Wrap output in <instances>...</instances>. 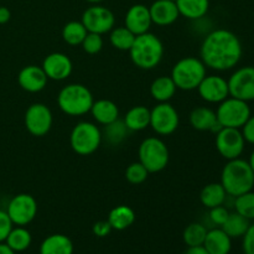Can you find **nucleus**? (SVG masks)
<instances>
[{
	"instance_id": "nucleus-1",
	"label": "nucleus",
	"mask_w": 254,
	"mask_h": 254,
	"mask_svg": "<svg viewBox=\"0 0 254 254\" xmlns=\"http://www.w3.org/2000/svg\"><path fill=\"white\" fill-rule=\"evenodd\" d=\"M242 55L243 47L240 37L227 29L212 30L201 44V61L215 71L235 68L240 64Z\"/></svg>"
},
{
	"instance_id": "nucleus-2",
	"label": "nucleus",
	"mask_w": 254,
	"mask_h": 254,
	"mask_svg": "<svg viewBox=\"0 0 254 254\" xmlns=\"http://www.w3.org/2000/svg\"><path fill=\"white\" fill-rule=\"evenodd\" d=\"M221 185L231 197H237L242 193L252 191L254 173L250 163L241 158L228 160L221 173Z\"/></svg>"
},
{
	"instance_id": "nucleus-3",
	"label": "nucleus",
	"mask_w": 254,
	"mask_h": 254,
	"mask_svg": "<svg viewBox=\"0 0 254 254\" xmlns=\"http://www.w3.org/2000/svg\"><path fill=\"white\" fill-rule=\"evenodd\" d=\"M128 52L131 62L136 67L141 69H153L163 60L164 45L156 35L145 32L135 36Z\"/></svg>"
},
{
	"instance_id": "nucleus-4",
	"label": "nucleus",
	"mask_w": 254,
	"mask_h": 254,
	"mask_svg": "<svg viewBox=\"0 0 254 254\" xmlns=\"http://www.w3.org/2000/svg\"><path fill=\"white\" fill-rule=\"evenodd\" d=\"M93 94L84 84L69 83L64 86L57 96V104L64 114L81 117L91 112Z\"/></svg>"
},
{
	"instance_id": "nucleus-5",
	"label": "nucleus",
	"mask_w": 254,
	"mask_h": 254,
	"mask_svg": "<svg viewBox=\"0 0 254 254\" xmlns=\"http://www.w3.org/2000/svg\"><path fill=\"white\" fill-rule=\"evenodd\" d=\"M206 68L201 59L189 56L179 60L171 69L170 77L173 78L176 88L181 91H193L197 89L206 76Z\"/></svg>"
},
{
	"instance_id": "nucleus-6",
	"label": "nucleus",
	"mask_w": 254,
	"mask_h": 254,
	"mask_svg": "<svg viewBox=\"0 0 254 254\" xmlns=\"http://www.w3.org/2000/svg\"><path fill=\"white\" fill-rule=\"evenodd\" d=\"M102 140V131L92 122H78L69 134V145L72 150L82 156H88L98 150Z\"/></svg>"
},
{
	"instance_id": "nucleus-7",
	"label": "nucleus",
	"mask_w": 254,
	"mask_h": 254,
	"mask_svg": "<svg viewBox=\"0 0 254 254\" xmlns=\"http://www.w3.org/2000/svg\"><path fill=\"white\" fill-rule=\"evenodd\" d=\"M138 155L139 161L143 164L149 174L163 171L168 166L170 159L168 146L158 136H149L144 139L139 145Z\"/></svg>"
},
{
	"instance_id": "nucleus-8",
	"label": "nucleus",
	"mask_w": 254,
	"mask_h": 254,
	"mask_svg": "<svg viewBox=\"0 0 254 254\" xmlns=\"http://www.w3.org/2000/svg\"><path fill=\"white\" fill-rule=\"evenodd\" d=\"M251 114V107L248 102L241 101L235 97H228L225 101L218 103L216 117L223 128L241 129L245 126Z\"/></svg>"
},
{
	"instance_id": "nucleus-9",
	"label": "nucleus",
	"mask_w": 254,
	"mask_h": 254,
	"mask_svg": "<svg viewBox=\"0 0 254 254\" xmlns=\"http://www.w3.org/2000/svg\"><path fill=\"white\" fill-rule=\"evenodd\" d=\"M6 213L15 226H27L37 215V201L30 193H17L7 203Z\"/></svg>"
},
{
	"instance_id": "nucleus-10",
	"label": "nucleus",
	"mask_w": 254,
	"mask_h": 254,
	"mask_svg": "<svg viewBox=\"0 0 254 254\" xmlns=\"http://www.w3.org/2000/svg\"><path fill=\"white\" fill-rule=\"evenodd\" d=\"M180 117L178 111L169 102L158 103L150 111L151 129L159 135H170L179 128Z\"/></svg>"
},
{
	"instance_id": "nucleus-11",
	"label": "nucleus",
	"mask_w": 254,
	"mask_h": 254,
	"mask_svg": "<svg viewBox=\"0 0 254 254\" xmlns=\"http://www.w3.org/2000/svg\"><path fill=\"white\" fill-rule=\"evenodd\" d=\"M81 21L87 31L99 35L111 32V30L116 26V16L113 11L99 4L87 7L82 14Z\"/></svg>"
},
{
	"instance_id": "nucleus-12",
	"label": "nucleus",
	"mask_w": 254,
	"mask_h": 254,
	"mask_svg": "<svg viewBox=\"0 0 254 254\" xmlns=\"http://www.w3.org/2000/svg\"><path fill=\"white\" fill-rule=\"evenodd\" d=\"M216 149L218 154L226 160L241 158L245 151L246 140L242 135L241 129L222 128L216 133L215 139Z\"/></svg>"
},
{
	"instance_id": "nucleus-13",
	"label": "nucleus",
	"mask_w": 254,
	"mask_h": 254,
	"mask_svg": "<svg viewBox=\"0 0 254 254\" xmlns=\"http://www.w3.org/2000/svg\"><path fill=\"white\" fill-rule=\"evenodd\" d=\"M227 82L231 97L245 102L254 101V66L240 67Z\"/></svg>"
},
{
	"instance_id": "nucleus-14",
	"label": "nucleus",
	"mask_w": 254,
	"mask_h": 254,
	"mask_svg": "<svg viewBox=\"0 0 254 254\" xmlns=\"http://www.w3.org/2000/svg\"><path fill=\"white\" fill-rule=\"evenodd\" d=\"M54 123L52 112L46 104L34 103L26 109L25 127L34 136H44L51 130Z\"/></svg>"
},
{
	"instance_id": "nucleus-15",
	"label": "nucleus",
	"mask_w": 254,
	"mask_h": 254,
	"mask_svg": "<svg viewBox=\"0 0 254 254\" xmlns=\"http://www.w3.org/2000/svg\"><path fill=\"white\" fill-rule=\"evenodd\" d=\"M197 92L203 101L211 104H218L230 97L227 79L217 74H206L198 84Z\"/></svg>"
},
{
	"instance_id": "nucleus-16",
	"label": "nucleus",
	"mask_w": 254,
	"mask_h": 254,
	"mask_svg": "<svg viewBox=\"0 0 254 254\" xmlns=\"http://www.w3.org/2000/svg\"><path fill=\"white\" fill-rule=\"evenodd\" d=\"M47 78L52 81H64L71 76L73 71V64L66 54L52 52L47 55L41 64Z\"/></svg>"
},
{
	"instance_id": "nucleus-17",
	"label": "nucleus",
	"mask_w": 254,
	"mask_h": 254,
	"mask_svg": "<svg viewBox=\"0 0 254 254\" xmlns=\"http://www.w3.org/2000/svg\"><path fill=\"white\" fill-rule=\"evenodd\" d=\"M153 25L149 6L144 4H134L127 11L124 17V26L130 30L135 36L149 32Z\"/></svg>"
},
{
	"instance_id": "nucleus-18",
	"label": "nucleus",
	"mask_w": 254,
	"mask_h": 254,
	"mask_svg": "<svg viewBox=\"0 0 254 254\" xmlns=\"http://www.w3.org/2000/svg\"><path fill=\"white\" fill-rule=\"evenodd\" d=\"M47 81L49 78L42 67L36 66V64L25 66L17 74V82H19L20 87L30 93H39V92L44 91Z\"/></svg>"
},
{
	"instance_id": "nucleus-19",
	"label": "nucleus",
	"mask_w": 254,
	"mask_h": 254,
	"mask_svg": "<svg viewBox=\"0 0 254 254\" xmlns=\"http://www.w3.org/2000/svg\"><path fill=\"white\" fill-rule=\"evenodd\" d=\"M153 24L158 26H169L179 19L178 6L175 0H155L149 6Z\"/></svg>"
},
{
	"instance_id": "nucleus-20",
	"label": "nucleus",
	"mask_w": 254,
	"mask_h": 254,
	"mask_svg": "<svg viewBox=\"0 0 254 254\" xmlns=\"http://www.w3.org/2000/svg\"><path fill=\"white\" fill-rule=\"evenodd\" d=\"M190 124L198 131H213L217 133L223 128L217 121L216 112L208 107H197L190 113Z\"/></svg>"
},
{
	"instance_id": "nucleus-21",
	"label": "nucleus",
	"mask_w": 254,
	"mask_h": 254,
	"mask_svg": "<svg viewBox=\"0 0 254 254\" xmlns=\"http://www.w3.org/2000/svg\"><path fill=\"white\" fill-rule=\"evenodd\" d=\"M203 247L210 254H230L232 250V238L221 227L207 231Z\"/></svg>"
},
{
	"instance_id": "nucleus-22",
	"label": "nucleus",
	"mask_w": 254,
	"mask_h": 254,
	"mask_svg": "<svg viewBox=\"0 0 254 254\" xmlns=\"http://www.w3.org/2000/svg\"><path fill=\"white\" fill-rule=\"evenodd\" d=\"M71 238L62 233H55L45 238L40 245V254H73Z\"/></svg>"
},
{
	"instance_id": "nucleus-23",
	"label": "nucleus",
	"mask_w": 254,
	"mask_h": 254,
	"mask_svg": "<svg viewBox=\"0 0 254 254\" xmlns=\"http://www.w3.org/2000/svg\"><path fill=\"white\" fill-rule=\"evenodd\" d=\"M94 121L102 126L112 123L119 118V108L111 99H98L93 102L91 112Z\"/></svg>"
},
{
	"instance_id": "nucleus-24",
	"label": "nucleus",
	"mask_w": 254,
	"mask_h": 254,
	"mask_svg": "<svg viewBox=\"0 0 254 254\" xmlns=\"http://www.w3.org/2000/svg\"><path fill=\"white\" fill-rule=\"evenodd\" d=\"M179 14L189 20L203 19L210 9V0H175Z\"/></svg>"
},
{
	"instance_id": "nucleus-25",
	"label": "nucleus",
	"mask_w": 254,
	"mask_h": 254,
	"mask_svg": "<svg viewBox=\"0 0 254 254\" xmlns=\"http://www.w3.org/2000/svg\"><path fill=\"white\" fill-rule=\"evenodd\" d=\"M124 123L130 131H140L150 126V109L144 106L131 107L124 116Z\"/></svg>"
},
{
	"instance_id": "nucleus-26",
	"label": "nucleus",
	"mask_w": 254,
	"mask_h": 254,
	"mask_svg": "<svg viewBox=\"0 0 254 254\" xmlns=\"http://www.w3.org/2000/svg\"><path fill=\"white\" fill-rule=\"evenodd\" d=\"M107 221L114 231H124L130 227L135 221V212L127 205H119L112 208Z\"/></svg>"
},
{
	"instance_id": "nucleus-27",
	"label": "nucleus",
	"mask_w": 254,
	"mask_h": 254,
	"mask_svg": "<svg viewBox=\"0 0 254 254\" xmlns=\"http://www.w3.org/2000/svg\"><path fill=\"white\" fill-rule=\"evenodd\" d=\"M176 86L170 76H160L150 84V94L156 102L163 103L173 99L176 93Z\"/></svg>"
},
{
	"instance_id": "nucleus-28",
	"label": "nucleus",
	"mask_w": 254,
	"mask_h": 254,
	"mask_svg": "<svg viewBox=\"0 0 254 254\" xmlns=\"http://www.w3.org/2000/svg\"><path fill=\"white\" fill-rule=\"evenodd\" d=\"M227 192L221 185V183H211L206 185L200 192V201L206 208H213L216 206L225 205Z\"/></svg>"
},
{
	"instance_id": "nucleus-29",
	"label": "nucleus",
	"mask_w": 254,
	"mask_h": 254,
	"mask_svg": "<svg viewBox=\"0 0 254 254\" xmlns=\"http://www.w3.org/2000/svg\"><path fill=\"white\" fill-rule=\"evenodd\" d=\"M5 243L14 251L15 253L25 252L32 243V236L30 231L25 228V226H16L12 227L7 235Z\"/></svg>"
},
{
	"instance_id": "nucleus-30",
	"label": "nucleus",
	"mask_w": 254,
	"mask_h": 254,
	"mask_svg": "<svg viewBox=\"0 0 254 254\" xmlns=\"http://www.w3.org/2000/svg\"><path fill=\"white\" fill-rule=\"evenodd\" d=\"M129 133H130V130L127 128L124 121L118 118L117 121L104 126L102 138L106 139L107 143L111 144V145H119L128 138Z\"/></svg>"
},
{
	"instance_id": "nucleus-31",
	"label": "nucleus",
	"mask_w": 254,
	"mask_h": 254,
	"mask_svg": "<svg viewBox=\"0 0 254 254\" xmlns=\"http://www.w3.org/2000/svg\"><path fill=\"white\" fill-rule=\"evenodd\" d=\"M250 225V220H247V218L243 217V216H241L240 213H237L235 211V212H230L228 218L226 220V222L221 226V228H222L231 238H240L245 236V233L247 232Z\"/></svg>"
},
{
	"instance_id": "nucleus-32",
	"label": "nucleus",
	"mask_w": 254,
	"mask_h": 254,
	"mask_svg": "<svg viewBox=\"0 0 254 254\" xmlns=\"http://www.w3.org/2000/svg\"><path fill=\"white\" fill-rule=\"evenodd\" d=\"M135 40V35L126 26H114L109 32V41L119 51H129Z\"/></svg>"
},
{
	"instance_id": "nucleus-33",
	"label": "nucleus",
	"mask_w": 254,
	"mask_h": 254,
	"mask_svg": "<svg viewBox=\"0 0 254 254\" xmlns=\"http://www.w3.org/2000/svg\"><path fill=\"white\" fill-rule=\"evenodd\" d=\"M88 34L87 29L82 21H69L62 29V39L69 46H78L82 45L84 37Z\"/></svg>"
},
{
	"instance_id": "nucleus-34",
	"label": "nucleus",
	"mask_w": 254,
	"mask_h": 254,
	"mask_svg": "<svg viewBox=\"0 0 254 254\" xmlns=\"http://www.w3.org/2000/svg\"><path fill=\"white\" fill-rule=\"evenodd\" d=\"M207 228L198 222H192L184 230L183 240L188 247H197L203 246L206 235H207Z\"/></svg>"
},
{
	"instance_id": "nucleus-35",
	"label": "nucleus",
	"mask_w": 254,
	"mask_h": 254,
	"mask_svg": "<svg viewBox=\"0 0 254 254\" xmlns=\"http://www.w3.org/2000/svg\"><path fill=\"white\" fill-rule=\"evenodd\" d=\"M235 211L247 220L254 221V191L242 193L235 197Z\"/></svg>"
},
{
	"instance_id": "nucleus-36",
	"label": "nucleus",
	"mask_w": 254,
	"mask_h": 254,
	"mask_svg": "<svg viewBox=\"0 0 254 254\" xmlns=\"http://www.w3.org/2000/svg\"><path fill=\"white\" fill-rule=\"evenodd\" d=\"M126 180L131 185H140L148 179L149 171L144 168L140 161L131 163L130 165L127 166L126 169Z\"/></svg>"
},
{
	"instance_id": "nucleus-37",
	"label": "nucleus",
	"mask_w": 254,
	"mask_h": 254,
	"mask_svg": "<svg viewBox=\"0 0 254 254\" xmlns=\"http://www.w3.org/2000/svg\"><path fill=\"white\" fill-rule=\"evenodd\" d=\"M103 37L99 34H94V32H88L84 37L83 42H82V49L84 52L88 55H97L102 51L103 49Z\"/></svg>"
},
{
	"instance_id": "nucleus-38",
	"label": "nucleus",
	"mask_w": 254,
	"mask_h": 254,
	"mask_svg": "<svg viewBox=\"0 0 254 254\" xmlns=\"http://www.w3.org/2000/svg\"><path fill=\"white\" fill-rule=\"evenodd\" d=\"M228 215H230V211H228L227 207H225L223 205L221 206H216V207L210 208V213H208V217H210L211 222L213 225L221 226L226 222V220L228 218Z\"/></svg>"
},
{
	"instance_id": "nucleus-39",
	"label": "nucleus",
	"mask_w": 254,
	"mask_h": 254,
	"mask_svg": "<svg viewBox=\"0 0 254 254\" xmlns=\"http://www.w3.org/2000/svg\"><path fill=\"white\" fill-rule=\"evenodd\" d=\"M12 227H14V225L7 216L6 211L0 210V243L5 242Z\"/></svg>"
},
{
	"instance_id": "nucleus-40",
	"label": "nucleus",
	"mask_w": 254,
	"mask_h": 254,
	"mask_svg": "<svg viewBox=\"0 0 254 254\" xmlns=\"http://www.w3.org/2000/svg\"><path fill=\"white\" fill-rule=\"evenodd\" d=\"M243 252L245 254H254V223H251L247 232L243 236Z\"/></svg>"
},
{
	"instance_id": "nucleus-41",
	"label": "nucleus",
	"mask_w": 254,
	"mask_h": 254,
	"mask_svg": "<svg viewBox=\"0 0 254 254\" xmlns=\"http://www.w3.org/2000/svg\"><path fill=\"white\" fill-rule=\"evenodd\" d=\"M112 231H113V228H112V226L109 225L108 221H98V222L94 223L93 227H92V232H93V235L99 238L107 237Z\"/></svg>"
},
{
	"instance_id": "nucleus-42",
	"label": "nucleus",
	"mask_w": 254,
	"mask_h": 254,
	"mask_svg": "<svg viewBox=\"0 0 254 254\" xmlns=\"http://www.w3.org/2000/svg\"><path fill=\"white\" fill-rule=\"evenodd\" d=\"M241 131H242V135L245 138L246 143H250L254 145V116H251L248 118L245 126L241 128Z\"/></svg>"
},
{
	"instance_id": "nucleus-43",
	"label": "nucleus",
	"mask_w": 254,
	"mask_h": 254,
	"mask_svg": "<svg viewBox=\"0 0 254 254\" xmlns=\"http://www.w3.org/2000/svg\"><path fill=\"white\" fill-rule=\"evenodd\" d=\"M10 17H11V12L7 7L0 6V25H4L9 22Z\"/></svg>"
},
{
	"instance_id": "nucleus-44",
	"label": "nucleus",
	"mask_w": 254,
	"mask_h": 254,
	"mask_svg": "<svg viewBox=\"0 0 254 254\" xmlns=\"http://www.w3.org/2000/svg\"><path fill=\"white\" fill-rule=\"evenodd\" d=\"M184 254H210L205 250L203 246H197V247H188Z\"/></svg>"
},
{
	"instance_id": "nucleus-45",
	"label": "nucleus",
	"mask_w": 254,
	"mask_h": 254,
	"mask_svg": "<svg viewBox=\"0 0 254 254\" xmlns=\"http://www.w3.org/2000/svg\"><path fill=\"white\" fill-rule=\"evenodd\" d=\"M0 254H15V252L6 245V243L1 242L0 243Z\"/></svg>"
},
{
	"instance_id": "nucleus-46",
	"label": "nucleus",
	"mask_w": 254,
	"mask_h": 254,
	"mask_svg": "<svg viewBox=\"0 0 254 254\" xmlns=\"http://www.w3.org/2000/svg\"><path fill=\"white\" fill-rule=\"evenodd\" d=\"M248 163H250L251 168H252V170H253V173H254V150L252 151V154H251L250 160H248Z\"/></svg>"
},
{
	"instance_id": "nucleus-47",
	"label": "nucleus",
	"mask_w": 254,
	"mask_h": 254,
	"mask_svg": "<svg viewBox=\"0 0 254 254\" xmlns=\"http://www.w3.org/2000/svg\"><path fill=\"white\" fill-rule=\"evenodd\" d=\"M87 2H91V4L96 5V4H101L102 1H104V0H86Z\"/></svg>"
}]
</instances>
